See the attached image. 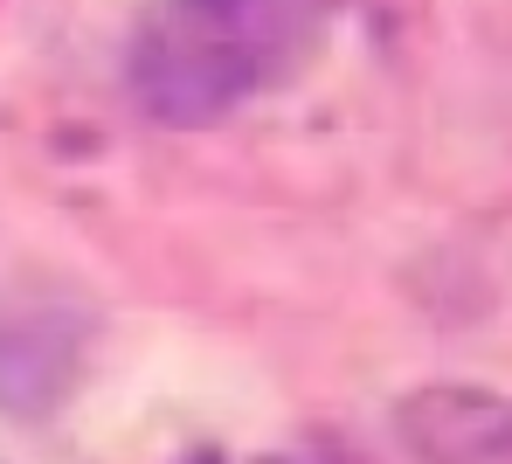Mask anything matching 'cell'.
<instances>
[{
  "label": "cell",
  "mask_w": 512,
  "mask_h": 464,
  "mask_svg": "<svg viewBox=\"0 0 512 464\" xmlns=\"http://www.w3.org/2000/svg\"><path fill=\"white\" fill-rule=\"evenodd\" d=\"M326 0H160L132 42V91L160 125H215L305 70Z\"/></svg>",
  "instance_id": "cell-1"
},
{
  "label": "cell",
  "mask_w": 512,
  "mask_h": 464,
  "mask_svg": "<svg viewBox=\"0 0 512 464\" xmlns=\"http://www.w3.org/2000/svg\"><path fill=\"white\" fill-rule=\"evenodd\" d=\"M84 333L63 326V312L0 305V416H42L70 374H77Z\"/></svg>",
  "instance_id": "cell-3"
},
{
  "label": "cell",
  "mask_w": 512,
  "mask_h": 464,
  "mask_svg": "<svg viewBox=\"0 0 512 464\" xmlns=\"http://www.w3.org/2000/svg\"><path fill=\"white\" fill-rule=\"evenodd\" d=\"M395 430L416 464H512V395L429 381L395 402Z\"/></svg>",
  "instance_id": "cell-2"
}]
</instances>
